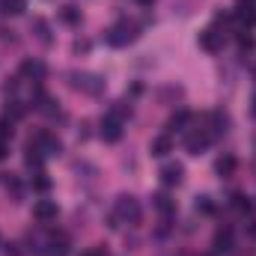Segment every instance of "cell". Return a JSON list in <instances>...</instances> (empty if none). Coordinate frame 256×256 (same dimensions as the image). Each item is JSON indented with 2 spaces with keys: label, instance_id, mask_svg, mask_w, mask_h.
I'll use <instances>...</instances> for the list:
<instances>
[{
  "label": "cell",
  "instance_id": "1",
  "mask_svg": "<svg viewBox=\"0 0 256 256\" xmlns=\"http://www.w3.org/2000/svg\"><path fill=\"white\" fill-rule=\"evenodd\" d=\"M72 90H80L86 96H102L104 92V78L102 74H90V72H72L68 74Z\"/></svg>",
  "mask_w": 256,
  "mask_h": 256
},
{
  "label": "cell",
  "instance_id": "2",
  "mask_svg": "<svg viewBox=\"0 0 256 256\" xmlns=\"http://www.w3.org/2000/svg\"><path fill=\"white\" fill-rule=\"evenodd\" d=\"M137 36H140V33H137V24H131V21H120V24H114V27L104 33V42L114 45V48H122V45H131Z\"/></svg>",
  "mask_w": 256,
  "mask_h": 256
},
{
  "label": "cell",
  "instance_id": "3",
  "mask_svg": "<svg viewBox=\"0 0 256 256\" xmlns=\"http://www.w3.org/2000/svg\"><path fill=\"white\" fill-rule=\"evenodd\" d=\"M114 214H116L120 220H126V224H137V220H140V202H137L131 194H122V196L116 200Z\"/></svg>",
  "mask_w": 256,
  "mask_h": 256
},
{
  "label": "cell",
  "instance_id": "4",
  "mask_svg": "<svg viewBox=\"0 0 256 256\" xmlns=\"http://www.w3.org/2000/svg\"><path fill=\"white\" fill-rule=\"evenodd\" d=\"M30 146H36L42 155H60V152H63L60 137H57V134H51V131H39L36 137H30Z\"/></svg>",
  "mask_w": 256,
  "mask_h": 256
},
{
  "label": "cell",
  "instance_id": "5",
  "mask_svg": "<svg viewBox=\"0 0 256 256\" xmlns=\"http://www.w3.org/2000/svg\"><path fill=\"white\" fill-rule=\"evenodd\" d=\"M200 48L208 51V54H218V51L224 48V33H220L218 27H206V30L200 33Z\"/></svg>",
  "mask_w": 256,
  "mask_h": 256
},
{
  "label": "cell",
  "instance_id": "6",
  "mask_svg": "<svg viewBox=\"0 0 256 256\" xmlns=\"http://www.w3.org/2000/svg\"><path fill=\"white\" fill-rule=\"evenodd\" d=\"M212 140H214V134H212V131H206V128H200V131L188 134L185 146H188V152H191V155H200L202 149H208V146H212Z\"/></svg>",
  "mask_w": 256,
  "mask_h": 256
},
{
  "label": "cell",
  "instance_id": "7",
  "mask_svg": "<svg viewBox=\"0 0 256 256\" xmlns=\"http://www.w3.org/2000/svg\"><path fill=\"white\" fill-rule=\"evenodd\" d=\"M57 214H60V208H57L54 200H39V202H33V218H36V220L48 224V220H57Z\"/></svg>",
  "mask_w": 256,
  "mask_h": 256
},
{
  "label": "cell",
  "instance_id": "8",
  "mask_svg": "<svg viewBox=\"0 0 256 256\" xmlns=\"http://www.w3.org/2000/svg\"><path fill=\"white\" fill-rule=\"evenodd\" d=\"M98 134H102V140H104V143H116V140L122 137V122L104 114V120H102V131H98Z\"/></svg>",
  "mask_w": 256,
  "mask_h": 256
},
{
  "label": "cell",
  "instance_id": "9",
  "mask_svg": "<svg viewBox=\"0 0 256 256\" xmlns=\"http://www.w3.org/2000/svg\"><path fill=\"white\" fill-rule=\"evenodd\" d=\"M21 74L39 84V80H45V74H48V66L42 63V60H24V63H21Z\"/></svg>",
  "mask_w": 256,
  "mask_h": 256
},
{
  "label": "cell",
  "instance_id": "10",
  "mask_svg": "<svg viewBox=\"0 0 256 256\" xmlns=\"http://www.w3.org/2000/svg\"><path fill=\"white\" fill-rule=\"evenodd\" d=\"M149 152H152L155 158H167V155L173 152V137H170V134H158V137H152Z\"/></svg>",
  "mask_w": 256,
  "mask_h": 256
},
{
  "label": "cell",
  "instance_id": "11",
  "mask_svg": "<svg viewBox=\"0 0 256 256\" xmlns=\"http://www.w3.org/2000/svg\"><path fill=\"white\" fill-rule=\"evenodd\" d=\"M158 176H161V182H164L167 188H173V185H179V182H182V176H185V167H182V164H164Z\"/></svg>",
  "mask_w": 256,
  "mask_h": 256
},
{
  "label": "cell",
  "instance_id": "12",
  "mask_svg": "<svg viewBox=\"0 0 256 256\" xmlns=\"http://www.w3.org/2000/svg\"><path fill=\"white\" fill-rule=\"evenodd\" d=\"M232 18H236L238 24H244V27H254V24H256V12H254V6H250V3H244V0H242V3L236 6Z\"/></svg>",
  "mask_w": 256,
  "mask_h": 256
},
{
  "label": "cell",
  "instance_id": "13",
  "mask_svg": "<svg viewBox=\"0 0 256 256\" xmlns=\"http://www.w3.org/2000/svg\"><path fill=\"white\" fill-rule=\"evenodd\" d=\"M30 27H33L36 39H39L42 45H51V42H54V36H51V24H48L45 18H33V24H30Z\"/></svg>",
  "mask_w": 256,
  "mask_h": 256
},
{
  "label": "cell",
  "instance_id": "14",
  "mask_svg": "<svg viewBox=\"0 0 256 256\" xmlns=\"http://www.w3.org/2000/svg\"><path fill=\"white\" fill-rule=\"evenodd\" d=\"M212 248H214V254H226V250H232V230H218Z\"/></svg>",
  "mask_w": 256,
  "mask_h": 256
},
{
  "label": "cell",
  "instance_id": "15",
  "mask_svg": "<svg viewBox=\"0 0 256 256\" xmlns=\"http://www.w3.org/2000/svg\"><path fill=\"white\" fill-rule=\"evenodd\" d=\"M191 120H194L191 110H185V108H182V110H176V114L170 116V122H167V134H170V131H185Z\"/></svg>",
  "mask_w": 256,
  "mask_h": 256
},
{
  "label": "cell",
  "instance_id": "16",
  "mask_svg": "<svg viewBox=\"0 0 256 256\" xmlns=\"http://www.w3.org/2000/svg\"><path fill=\"white\" fill-rule=\"evenodd\" d=\"M236 167H238L236 155H220V158L214 161V173H218V176H232V173H236Z\"/></svg>",
  "mask_w": 256,
  "mask_h": 256
},
{
  "label": "cell",
  "instance_id": "17",
  "mask_svg": "<svg viewBox=\"0 0 256 256\" xmlns=\"http://www.w3.org/2000/svg\"><path fill=\"white\" fill-rule=\"evenodd\" d=\"M152 202H155V208H158L164 218L176 214V200H170V194H155V196H152Z\"/></svg>",
  "mask_w": 256,
  "mask_h": 256
},
{
  "label": "cell",
  "instance_id": "18",
  "mask_svg": "<svg viewBox=\"0 0 256 256\" xmlns=\"http://www.w3.org/2000/svg\"><path fill=\"white\" fill-rule=\"evenodd\" d=\"M60 21L68 27H78L80 24V9L78 6H60Z\"/></svg>",
  "mask_w": 256,
  "mask_h": 256
},
{
  "label": "cell",
  "instance_id": "19",
  "mask_svg": "<svg viewBox=\"0 0 256 256\" xmlns=\"http://www.w3.org/2000/svg\"><path fill=\"white\" fill-rule=\"evenodd\" d=\"M0 9H3V15H24L27 0H0Z\"/></svg>",
  "mask_w": 256,
  "mask_h": 256
},
{
  "label": "cell",
  "instance_id": "20",
  "mask_svg": "<svg viewBox=\"0 0 256 256\" xmlns=\"http://www.w3.org/2000/svg\"><path fill=\"white\" fill-rule=\"evenodd\" d=\"M6 116H9L12 122H15V120H24V116H27V108L12 98V102H6Z\"/></svg>",
  "mask_w": 256,
  "mask_h": 256
},
{
  "label": "cell",
  "instance_id": "21",
  "mask_svg": "<svg viewBox=\"0 0 256 256\" xmlns=\"http://www.w3.org/2000/svg\"><path fill=\"white\" fill-rule=\"evenodd\" d=\"M230 206L238 208V212H248V208H250V200H248L242 191H236V194H230Z\"/></svg>",
  "mask_w": 256,
  "mask_h": 256
},
{
  "label": "cell",
  "instance_id": "22",
  "mask_svg": "<svg viewBox=\"0 0 256 256\" xmlns=\"http://www.w3.org/2000/svg\"><path fill=\"white\" fill-rule=\"evenodd\" d=\"M194 208H196L200 214H214V202H212V196H196Z\"/></svg>",
  "mask_w": 256,
  "mask_h": 256
},
{
  "label": "cell",
  "instance_id": "23",
  "mask_svg": "<svg viewBox=\"0 0 256 256\" xmlns=\"http://www.w3.org/2000/svg\"><path fill=\"white\" fill-rule=\"evenodd\" d=\"M33 188H36V191H48V188H51V179H48V176H45V173H36V176H33Z\"/></svg>",
  "mask_w": 256,
  "mask_h": 256
},
{
  "label": "cell",
  "instance_id": "24",
  "mask_svg": "<svg viewBox=\"0 0 256 256\" xmlns=\"http://www.w3.org/2000/svg\"><path fill=\"white\" fill-rule=\"evenodd\" d=\"M9 137H12V120L0 116V140H9Z\"/></svg>",
  "mask_w": 256,
  "mask_h": 256
},
{
  "label": "cell",
  "instance_id": "25",
  "mask_svg": "<svg viewBox=\"0 0 256 256\" xmlns=\"http://www.w3.org/2000/svg\"><path fill=\"white\" fill-rule=\"evenodd\" d=\"M3 256H24L21 244H3Z\"/></svg>",
  "mask_w": 256,
  "mask_h": 256
},
{
  "label": "cell",
  "instance_id": "26",
  "mask_svg": "<svg viewBox=\"0 0 256 256\" xmlns=\"http://www.w3.org/2000/svg\"><path fill=\"white\" fill-rule=\"evenodd\" d=\"M15 90H18V80H9V84H3V92H9V96H12Z\"/></svg>",
  "mask_w": 256,
  "mask_h": 256
},
{
  "label": "cell",
  "instance_id": "27",
  "mask_svg": "<svg viewBox=\"0 0 256 256\" xmlns=\"http://www.w3.org/2000/svg\"><path fill=\"white\" fill-rule=\"evenodd\" d=\"M9 155V140H0V161Z\"/></svg>",
  "mask_w": 256,
  "mask_h": 256
},
{
  "label": "cell",
  "instance_id": "28",
  "mask_svg": "<svg viewBox=\"0 0 256 256\" xmlns=\"http://www.w3.org/2000/svg\"><path fill=\"white\" fill-rule=\"evenodd\" d=\"M84 256H104V250H102V248H92V250H86Z\"/></svg>",
  "mask_w": 256,
  "mask_h": 256
},
{
  "label": "cell",
  "instance_id": "29",
  "mask_svg": "<svg viewBox=\"0 0 256 256\" xmlns=\"http://www.w3.org/2000/svg\"><path fill=\"white\" fill-rule=\"evenodd\" d=\"M250 236H254V238H256V220H254V224H250Z\"/></svg>",
  "mask_w": 256,
  "mask_h": 256
},
{
  "label": "cell",
  "instance_id": "30",
  "mask_svg": "<svg viewBox=\"0 0 256 256\" xmlns=\"http://www.w3.org/2000/svg\"><path fill=\"white\" fill-rule=\"evenodd\" d=\"M137 3H140V6H152V0H137Z\"/></svg>",
  "mask_w": 256,
  "mask_h": 256
},
{
  "label": "cell",
  "instance_id": "31",
  "mask_svg": "<svg viewBox=\"0 0 256 256\" xmlns=\"http://www.w3.org/2000/svg\"><path fill=\"white\" fill-rule=\"evenodd\" d=\"M254 114H256V96H254Z\"/></svg>",
  "mask_w": 256,
  "mask_h": 256
},
{
  "label": "cell",
  "instance_id": "32",
  "mask_svg": "<svg viewBox=\"0 0 256 256\" xmlns=\"http://www.w3.org/2000/svg\"><path fill=\"white\" fill-rule=\"evenodd\" d=\"M206 256H214V254H206Z\"/></svg>",
  "mask_w": 256,
  "mask_h": 256
},
{
  "label": "cell",
  "instance_id": "33",
  "mask_svg": "<svg viewBox=\"0 0 256 256\" xmlns=\"http://www.w3.org/2000/svg\"><path fill=\"white\" fill-rule=\"evenodd\" d=\"M0 248H3V242H0Z\"/></svg>",
  "mask_w": 256,
  "mask_h": 256
},
{
  "label": "cell",
  "instance_id": "34",
  "mask_svg": "<svg viewBox=\"0 0 256 256\" xmlns=\"http://www.w3.org/2000/svg\"><path fill=\"white\" fill-rule=\"evenodd\" d=\"M254 74H256V68H254Z\"/></svg>",
  "mask_w": 256,
  "mask_h": 256
},
{
  "label": "cell",
  "instance_id": "35",
  "mask_svg": "<svg viewBox=\"0 0 256 256\" xmlns=\"http://www.w3.org/2000/svg\"><path fill=\"white\" fill-rule=\"evenodd\" d=\"M248 3H250V0H248Z\"/></svg>",
  "mask_w": 256,
  "mask_h": 256
}]
</instances>
